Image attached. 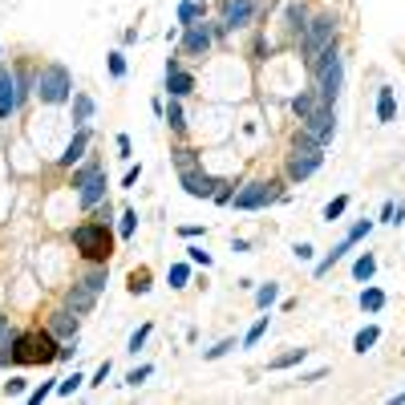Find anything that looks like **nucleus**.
Masks as SVG:
<instances>
[{
    "label": "nucleus",
    "instance_id": "6e6552de",
    "mask_svg": "<svg viewBox=\"0 0 405 405\" xmlns=\"http://www.w3.org/2000/svg\"><path fill=\"white\" fill-rule=\"evenodd\" d=\"M211 45H215V37H211V25H207V21L183 25V37H178V53H183V57H207Z\"/></svg>",
    "mask_w": 405,
    "mask_h": 405
},
{
    "label": "nucleus",
    "instance_id": "c85d7f7f",
    "mask_svg": "<svg viewBox=\"0 0 405 405\" xmlns=\"http://www.w3.org/2000/svg\"><path fill=\"white\" fill-rule=\"evenodd\" d=\"M101 170H106V166H101V158H81V163L73 166V183H69V187H81V183H89V178L93 175H101Z\"/></svg>",
    "mask_w": 405,
    "mask_h": 405
},
{
    "label": "nucleus",
    "instance_id": "20e7f679",
    "mask_svg": "<svg viewBox=\"0 0 405 405\" xmlns=\"http://www.w3.org/2000/svg\"><path fill=\"white\" fill-rule=\"evenodd\" d=\"M276 202H288V190H284V178H252L235 187V199H231V211H267Z\"/></svg>",
    "mask_w": 405,
    "mask_h": 405
},
{
    "label": "nucleus",
    "instance_id": "4d7b16f0",
    "mask_svg": "<svg viewBox=\"0 0 405 405\" xmlns=\"http://www.w3.org/2000/svg\"><path fill=\"white\" fill-rule=\"evenodd\" d=\"M292 255H296V260H304V264H308V260L317 255V247H312V243H296V247H292Z\"/></svg>",
    "mask_w": 405,
    "mask_h": 405
},
{
    "label": "nucleus",
    "instance_id": "13d9d810",
    "mask_svg": "<svg viewBox=\"0 0 405 405\" xmlns=\"http://www.w3.org/2000/svg\"><path fill=\"white\" fill-rule=\"evenodd\" d=\"M178 235H183V240H199V235H207V227H199V223H187V227H178Z\"/></svg>",
    "mask_w": 405,
    "mask_h": 405
},
{
    "label": "nucleus",
    "instance_id": "0eeeda50",
    "mask_svg": "<svg viewBox=\"0 0 405 405\" xmlns=\"http://www.w3.org/2000/svg\"><path fill=\"white\" fill-rule=\"evenodd\" d=\"M300 126L308 130V134H312V138L320 142V146H329V142L337 138V106L320 101V106H317V110H312L308 118H304Z\"/></svg>",
    "mask_w": 405,
    "mask_h": 405
},
{
    "label": "nucleus",
    "instance_id": "473e14b6",
    "mask_svg": "<svg viewBox=\"0 0 405 405\" xmlns=\"http://www.w3.org/2000/svg\"><path fill=\"white\" fill-rule=\"evenodd\" d=\"M126 288H130V296H146V292H150V272H146V267H134L130 280H126Z\"/></svg>",
    "mask_w": 405,
    "mask_h": 405
},
{
    "label": "nucleus",
    "instance_id": "ea45409f",
    "mask_svg": "<svg viewBox=\"0 0 405 405\" xmlns=\"http://www.w3.org/2000/svg\"><path fill=\"white\" fill-rule=\"evenodd\" d=\"M166 284H170V288H187V284H190V260H187V264H170Z\"/></svg>",
    "mask_w": 405,
    "mask_h": 405
},
{
    "label": "nucleus",
    "instance_id": "8fccbe9b",
    "mask_svg": "<svg viewBox=\"0 0 405 405\" xmlns=\"http://www.w3.org/2000/svg\"><path fill=\"white\" fill-rule=\"evenodd\" d=\"M110 373H114V365H110V361H101V365H98V373H93V377H89L86 385H93V389H101V385L110 381Z\"/></svg>",
    "mask_w": 405,
    "mask_h": 405
},
{
    "label": "nucleus",
    "instance_id": "1a4fd4ad",
    "mask_svg": "<svg viewBox=\"0 0 405 405\" xmlns=\"http://www.w3.org/2000/svg\"><path fill=\"white\" fill-rule=\"evenodd\" d=\"M219 183H223V178H215L211 170H202V166H187V170H178V187L187 190L190 199H211Z\"/></svg>",
    "mask_w": 405,
    "mask_h": 405
},
{
    "label": "nucleus",
    "instance_id": "f8f14e48",
    "mask_svg": "<svg viewBox=\"0 0 405 405\" xmlns=\"http://www.w3.org/2000/svg\"><path fill=\"white\" fill-rule=\"evenodd\" d=\"M89 146H93V130H89V126H77L73 138H69V146L57 154V166H77L89 154Z\"/></svg>",
    "mask_w": 405,
    "mask_h": 405
},
{
    "label": "nucleus",
    "instance_id": "052dcab7",
    "mask_svg": "<svg viewBox=\"0 0 405 405\" xmlns=\"http://www.w3.org/2000/svg\"><path fill=\"white\" fill-rule=\"evenodd\" d=\"M98 219L101 223H114V207H110V202H98Z\"/></svg>",
    "mask_w": 405,
    "mask_h": 405
},
{
    "label": "nucleus",
    "instance_id": "7c9ffc66",
    "mask_svg": "<svg viewBox=\"0 0 405 405\" xmlns=\"http://www.w3.org/2000/svg\"><path fill=\"white\" fill-rule=\"evenodd\" d=\"M272 304H280V284L267 280V284L255 288V308H260V312H272Z\"/></svg>",
    "mask_w": 405,
    "mask_h": 405
},
{
    "label": "nucleus",
    "instance_id": "f704fd0d",
    "mask_svg": "<svg viewBox=\"0 0 405 405\" xmlns=\"http://www.w3.org/2000/svg\"><path fill=\"white\" fill-rule=\"evenodd\" d=\"M349 202H353V199H349V195H337V199H332L329 207L320 211V219H324V223H341V215H344V211H349Z\"/></svg>",
    "mask_w": 405,
    "mask_h": 405
},
{
    "label": "nucleus",
    "instance_id": "864d4df0",
    "mask_svg": "<svg viewBox=\"0 0 405 405\" xmlns=\"http://www.w3.org/2000/svg\"><path fill=\"white\" fill-rule=\"evenodd\" d=\"M114 146H118V158H126V163L134 158V146H130V134H118V138H114Z\"/></svg>",
    "mask_w": 405,
    "mask_h": 405
},
{
    "label": "nucleus",
    "instance_id": "72a5a7b5",
    "mask_svg": "<svg viewBox=\"0 0 405 405\" xmlns=\"http://www.w3.org/2000/svg\"><path fill=\"white\" fill-rule=\"evenodd\" d=\"M170 163H175L178 170H187V166H202V158H199V150H190V146H175V150H170Z\"/></svg>",
    "mask_w": 405,
    "mask_h": 405
},
{
    "label": "nucleus",
    "instance_id": "5fc2aeb1",
    "mask_svg": "<svg viewBox=\"0 0 405 405\" xmlns=\"http://www.w3.org/2000/svg\"><path fill=\"white\" fill-rule=\"evenodd\" d=\"M324 373H329V369H308V373L296 377V385H317V381H324Z\"/></svg>",
    "mask_w": 405,
    "mask_h": 405
},
{
    "label": "nucleus",
    "instance_id": "a18cd8bd",
    "mask_svg": "<svg viewBox=\"0 0 405 405\" xmlns=\"http://www.w3.org/2000/svg\"><path fill=\"white\" fill-rule=\"evenodd\" d=\"M16 332H21V329H16L13 320H9V317H0V349H13Z\"/></svg>",
    "mask_w": 405,
    "mask_h": 405
},
{
    "label": "nucleus",
    "instance_id": "9d476101",
    "mask_svg": "<svg viewBox=\"0 0 405 405\" xmlns=\"http://www.w3.org/2000/svg\"><path fill=\"white\" fill-rule=\"evenodd\" d=\"M255 16H260V0H223V16L219 21L235 33V29H247Z\"/></svg>",
    "mask_w": 405,
    "mask_h": 405
},
{
    "label": "nucleus",
    "instance_id": "dca6fc26",
    "mask_svg": "<svg viewBox=\"0 0 405 405\" xmlns=\"http://www.w3.org/2000/svg\"><path fill=\"white\" fill-rule=\"evenodd\" d=\"M93 114H98V101L89 98L86 89H73V98H69V122H73V130L77 126H89Z\"/></svg>",
    "mask_w": 405,
    "mask_h": 405
},
{
    "label": "nucleus",
    "instance_id": "0e129e2a",
    "mask_svg": "<svg viewBox=\"0 0 405 405\" xmlns=\"http://www.w3.org/2000/svg\"><path fill=\"white\" fill-rule=\"evenodd\" d=\"M0 57H4V49H0Z\"/></svg>",
    "mask_w": 405,
    "mask_h": 405
},
{
    "label": "nucleus",
    "instance_id": "bb28decb",
    "mask_svg": "<svg viewBox=\"0 0 405 405\" xmlns=\"http://www.w3.org/2000/svg\"><path fill=\"white\" fill-rule=\"evenodd\" d=\"M373 276H377V255H373V252H361L353 260V280H357V284H369Z\"/></svg>",
    "mask_w": 405,
    "mask_h": 405
},
{
    "label": "nucleus",
    "instance_id": "f03ea898",
    "mask_svg": "<svg viewBox=\"0 0 405 405\" xmlns=\"http://www.w3.org/2000/svg\"><path fill=\"white\" fill-rule=\"evenodd\" d=\"M324 150H329V146H320V142L300 126L292 134V150H288V158H284V178H288V183L312 178L320 166H324Z\"/></svg>",
    "mask_w": 405,
    "mask_h": 405
},
{
    "label": "nucleus",
    "instance_id": "de8ad7c7",
    "mask_svg": "<svg viewBox=\"0 0 405 405\" xmlns=\"http://www.w3.org/2000/svg\"><path fill=\"white\" fill-rule=\"evenodd\" d=\"M4 397H29V381L25 377H9L4 381Z\"/></svg>",
    "mask_w": 405,
    "mask_h": 405
},
{
    "label": "nucleus",
    "instance_id": "4c0bfd02",
    "mask_svg": "<svg viewBox=\"0 0 405 405\" xmlns=\"http://www.w3.org/2000/svg\"><path fill=\"white\" fill-rule=\"evenodd\" d=\"M235 349H240V341H235V337H223L219 344H211V349H202V361H219V357L235 353Z\"/></svg>",
    "mask_w": 405,
    "mask_h": 405
},
{
    "label": "nucleus",
    "instance_id": "09e8293b",
    "mask_svg": "<svg viewBox=\"0 0 405 405\" xmlns=\"http://www.w3.org/2000/svg\"><path fill=\"white\" fill-rule=\"evenodd\" d=\"M187 260H190V264H199V267H211V252H202V243H190Z\"/></svg>",
    "mask_w": 405,
    "mask_h": 405
},
{
    "label": "nucleus",
    "instance_id": "e2e57ef3",
    "mask_svg": "<svg viewBox=\"0 0 405 405\" xmlns=\"http://www.w3.org/2000/svg\"><path fill=\"white\" fill-rule=\"evenodd\" d=\"M389 405H405V389H401V393H393V397H389Z\"/></svg>",
    "mask_w": 405,
    "mask_h": 405
},
{
    "label": "nucleus",
    "instance_id": "6e6d98bb",
    "mask_svg": "<svg viewBox=\"0 0 405 405\" xmlns=\"http://www.w3.org/2000/svg\"><path fill=\"white\" fill-rule=\"evenodd\" d=\"M138 178H142V166H130L126 175H122V190H130V187H138Z\"/></svg>",
    "mask_w": 405,
    "mask_h": 405
},
{
    "label": "nucleus",
    "instance_id": "4be33fe9",
    "mask_svg": "<svg viewBox=\"0 0 405 405\" xmlns=\"http://www.w3.org/2000/svg\"><path fill=\"white\" fill-rule=\"evenodd\" d=\"M353 247H357V243H353V240H349V235H344V240H341V243H337V247H332V252H329V255H324V260H320V264H317V267H312V276H320V280H324V276H329V272H332V267H337V264H341V260H344V255L353 252Z\"/></svg>",
    "mask_w": 405,
    "mask_h": 405
},
{
    "label": "nucleus",
    "instance_id": "423d86ee",
    "mask_svg": "<svg viewBox=\"0 0 405 405\" xmlns=\"http://www.w3.org/2000/svg\"><path fill=\"white\" fill-rule=\"evenodd\" d=\"M337 41V16L332 13H317V16H308V25H304L300 41H296V49H300L304 65L312 61L324 45H332Z\"/></svg>",
    "mask_w": 405,
    "mask_h": 405
},
{
    "label": "nucleus",
    "instance_id": "9b49d317",
    "mask_svg": "<svg viewBox=\"0 0 405 405\" xmlns=\"http://www.w3.org/2000/svg\"><path fill=\"white\" fill-rule=\"evenodd\" d=\"M45 329H49L57 341H73L77 332H81V317H77L73 308H65V304H61V308H53V312H49Z\"/></svg>",
    "mask_w": 405,
    "mask_h": 405
},
{
    "label": "nucleus",
    "instance_id": "603ef678",
    "mask_svg": "<svg viewBox=\"0 0 405 405\" xmlns=\"http://www.w3.org/2000/svg\"><path fill=\"white\" fill-rule=\"evenodd\" d=\"M77 353H81V344H77V337H73V341H61V349H57V361H73Z\"/></svg>",
    "mask_w": 405,
    "mask_h": 405
},
{
    "label": "nucleus",
    "instance_id": "393cba45",
    "mask_svg": "<svg viewBox=\"0 0 405 405\" xmlns=\"http://www.w3.org/2000/svg\"><path fill=\"white\" fill-rule=\"evenodd\" d=\"M175 16H178V25H195V21H207V4H202V0H178Z\"/></svg>",
    "mask_w": 405,
    "mask_h": 405
},
{
    "label": "nucleus",
    "instance_id": "c03bdc74",
    "mask_svg": "<svg viewBox=\"0 0 405 405\" xmlns=\"http://www.w3.org/2000/svg\"><path fill=\"white\" fill-rule=\"evenodd\" d=\"M150 377H154V365H138V369H130L126 373V385L130 389H138V385H146Z\"/></svg>",
    "mask_w": 405,
    "mask_h": 405
},
{
    "label": "nucleus",
    "instance_id": "5701e85b",
    "mask_svg": "<svg viewBox=\"0 0 405 405\" xmlns=\"http://www.w3.org/2000/svg\"><path fill=\"white\" fill-rule=\"evenodd\" d=\"M393 118H397V89L381 86L377 89V122H381V126H389Z\"/></svg>",
    "mask_w": 405,
    "mask_h": 405
},
{
    "label": "nucleus",
    "instance_id": "49530a36",
    "mask_svg": "<svg viewBox=\"0 0 405 405\" xmlns=\"http://www.w3.org/2000/svg\"><path fill=\"white\" fill-rule=\"evenodd\" d=\"M373 223H377V219H357V223H353L349 231H344V235H349L353 243H361V240L369 235V231H373Z\"/></svg>",
    "mask_w": 405,
    "mask_h": 405
},
{
    "label": "nucleus",
    "instance_id": "c9c22d12",
    "mask_svg": "<svg viewBox=\"0 0 405 405\" xmlns=\"http://www.w3.org/2000/svg\"><path fill=\"white\" fill-rule=\"evenodd\" d=\"M81 385H86V377H81V373H69V377H57V393H53V397H73L77 389H81Z\"/></svg>",
    "mask_w": 405,
    "mask_h": 405
},
{
    "label": "nucleus",
    "instance_id": "58836bf2",
    "mask_svg": "<svg viewBox=\"0 0 405 405\" xmlns=\"http://www.w3.org/2000/svg\"><path fill=\"white\" fill-rule=\"evenodd\" d=\"M150 332H154V324H150V320H146V324H138V329L130 332V341H126V353H134V357H138V349H142V344H146V341H150Z\"/></svg>",
    "mask_w": 405,
    "mask_h": 405
},
{
    "label": "nucleus",
    "instance_id": "79ce46f5",
    "mask_svg": "<svg viewBox=\"0 0 405 405\" xmlns=\"http://www.w3.org/2000/svg\"><path fill=\"white\" fill-rule=\"evenodd\" d=\"M106 65H110V77H114V81H122V77H126V69H130V65H126V53H122V49L110 53V57H106Z\"/></svg>",
    "mask_w": 405,
    "mask_h": 405
},
{
    "label": "nucleus",
    "instance_id": "aec40b11",
    "mask_svg": "<svg viewBox=\"0 0 405 405\" xmlns=\"http://www.w3.org/2000/svg\"><path fill=\"white\" fill-rule=\"evenodd\" d=\"M317 106H320V93H317V86H312V89H300V93H292V98H288V110H292L296 118H300V122H304L308 114H312Z\"/></svg>",
    "mask_w": 405,
    "mask_h": 405
},
{
    "label": "nucleus",
    "instance_id": "ddd939ff",
    "mask_svg": "<svg viewBox=\"0 0 405 405\" xmlns=\"http://www.w3.org/2000/svg\"><path fill=\"white\" fill-rule=\"evenodd\" d=\"M65 308H73L77 317H89V312L98 308V292L89 288V284H81V280H73V284L65 288Z\"/></svg>",
    "mask_w": 405,
    "mask_h": 405
},
{
    "label": "nucleus",
    "instance_id": "e433bc0d",
    "mask_svg": "<svg viewBox=\"0 0 405 405\" xmlns=\"http://www.w3.org/2000/svg\"><path fill=\"white\" fill-rule=\"evenodd\" d=\"M134 231H138V211H122L118 215V240H134Z\"/></svg>",
    "mask_w": 405,
    "mask_h": 405
},
{
    "label": "nucleus",
    "instance_id": "4468645a",
    "mask_svg": "<svg viewBox=\"0 0 405 405\" xmlns=\"http://www.w3.org/2000/svg\"><path fill=\"white\" fill-rule=\"evenodd\" d=\"M106 170H101V175H93L89 178V183H81V187H77V207H81V211H98V202H106Z\"/></svg>",
    "mask_w": 405,
    "mask_h": 405
},
{
    "label": "nucleus",
    "instance_id": "f257e3e1",
    "mask_svg": "<svg viewBox=\"0 0 405 405\" xmlns=\"http://www.w3.org/2000/svg\"><path fill=\"white\" fill-rule=\"evenodd\" d=\"M73 240V252L86 260V264H110L114 255V223H101V219H86L69 231Z\"/></svg>",
    "mask_w": 405,
    "mask_h": 405
},
{
    "label": "nucleus",
    "instance_id": "2eb2a0df",
    "mask_svg": "<svg viewBox=\"0 0 405 405\" xmlns=\"http://www.w3.org/2000/svg\"><path fill=\"white\" fill-rule=\"evenodd\" d=\"M195 89H199V81H195V73H187L183 65H178V69H166V86H163L166 98H190Z\"/></svg>",
    "mask_w": 405,
    "mask_h": 405
},
{
    "label": "nucleus",
    "instance_id": "3c124183",
    "mask_svg": "<svg viewBox=\"0 0 405 405\" xmlns=\"http://www.w3.org/2000/svg\"><path fill=\"white\" fill-rule=\"evenodd\" d=\"M264 57H272V41H267V37H255V45H252V61H264Z\"/></svg>",
    "mask_w": 405,
    "mask_h": 405
},
{
    "label": "nucleus",
    "instance_id": "2f4dec72",
    "mask_svg": "<svg viewBox=\"0 0 405 405\" xmlns=\"http://www.w3.org/2000/svg\"><path fill=\"white\" fill-rule=\"evenodd\" d=\"M267 324H272V317H260V320H255L252 329L243 332V341H240V349H255V344L264 341V332H267Z\"/></svg>",
    "mask_w": 405,
    "mask_h": 405
},
{
    "label": "nucleus",
    "instance_id": "412c9836",
    "mask_svg": "<svg viewBox=\"0 0 405 405\" xmlns=\"http://www.w3.org/2000/svg\"><path fill=\"white\" fill-rule=\"evenodd\" d=\"M357 304H361V312H365V317H377L381 308L389 304V296H385L377 284H365V288H361V296H357Z\"/></svg>",
    "mask_w": 405,
    "mask_h": 405
},
{
    "label": "nucleus",
    "instance_id": "b1692460",
    "mask_svg": "<svg viewBox=\"0 0 405 405\" xmlns=\"http://www.w3.org/2000/svg\"><path fill=\"white\" fill-rule=\"evenodd\" d=\"M163 122L170 126V134H187V114H183V98H166V110H163Z\"/></svg>",
    "mask_w": 405,
    "mask_h": 405
},
{
    "label": "nucleus",
    "instance_id": "c756f323",
    "mask_svg": "<svg viewBox=\"0 0 405 405\" xmlns=\"http://www.w3.org/2000/svg\"><path fill=\"white\" fill-rule=\"evenodd\" d=\"M304 357H308V349H288V353L272 357V361H267V369H272V373H284V369H296Z\"/></svg>",
    "mask_w": 405,
    "mask_h": 405
},
{
    "label": "nucleus",
    "instance_id": "a878e982",
    "mask_svg": "<svg viewBox=\"0 0 405 405\" xmlns=\"http://www.w3.org/2000/svg\"><path fill=\"white\" fill-rule=\"evenodd\" d=\"M77 280H81V284H89V288L101 296V292H106V284H110V264H89Z\"/></svg>",
    "mask_w": 405,
    "mask_h": 405
},
{
    "label": "nucleus",
    "instance_id": "a19ab883",
    "mask_svg": "<svg viewBox=\"0 0 405 405\" xmlns=\"http://www.w3.org/2000/svg\"><path fill=\"white\" fill-rule=\"evenodd\" d=\"M53 393H57V377H53V381H41V385H33V389H29V405L49 401Z\"/></svg>",
    "mask_w": 405,
    "mask_h": 405
},
{
    "label": "nucleus",
    "instance_id": "39448f33",
    "mask_svg": "<svg viewBox=\"0 0 405 405\" xmlns=\"http://www.w3.org/2000/svg\"><path fill=\"white\" fill-rule=\"evenodd\" d=\"M33 98L41 106H65V101L73 98V73H69V65L61 61H49L37 69V93Z\"/></svg>",
    "mask_w": 405,
    "mask_h": 405
},
{
    "label": "nucleus",
    "instance_id": "a211bd4d",
    "mask_svg": "<svg viewBox=\"0 0 405 405\" xmlns=\"http://www.w3.org/2000/svg\"><path fill=\"white\" fill-rule=\"evenodd\" d=\"M13 73H16V110H21L37 93V65H13Z\"/></svg>",
    "mask_w": 405,
    "mask_h": 405
},
{
    "label": "nucleus",
    "instance_id": "bf43d9fd",
    "mask_svg": "<svg viewBox=\"0 0 405 405\" xmlns=\"http://www.w3.org/2000/svg\"><path fill=\"white\" fill-rule=\"evenodd\" d=\"M405 223V202H393V219H389V227H401Z\"/></svg>",
    "mask_w": 405,
    "mask_h": 405
},
{
    "label": "nucleus",
    "instance_id": "37998d69",
    "mask_svg": "<svg viewBox=\"0 0 405 405\" xmlns=\"http://www.w3.org/2000/svg\"><path fill=\"white\" fill-rule=\"evenodd\" d=\"M231 199H235V183L223 178V183L215 187V195H211V202H215V207H231Z\"/></svg>",
    "mask_w": 405,
    "mask_h": 405
},
{
    "label": "nucleus",
    "instance_id": "cd10ccee",
    "mask_svg": "<svg viewBox=\"0 0 405 405\" xmlns=\"http://www.w3.org/2000/svg\"><path fill=\"white\" fill-rule=\"evenodd\" d=\"M377 341H381V329H377V324H365V329L353 337V353H361V357L373 353V349H377Z\"/></svg>",
    "mask_w": 405,
    "mask_h": 405
},
{
    "label": "nucleus",
    "instance_id": "6ab92c4d",
    "mask_svg": "<svg viewBox=\"0 0 405 405\" xmlns=\"http://www.w3.org/2000/svg\"><path fill=\"white\" fill-rule=\"evenodd\" d=\"M308 16H312V13H308V4H304V0H288V4H284V29H288L292 41H300Z\"/></svg>",
    "mask_w": 405,
    "mask_h": 405
},
{
    "label": "nucleus",
    "instance_id": "680f3d73",
    "mask_svg": "<svg viewBox=\"0 0 405 405\" xmlns=\"http://www.w3.org/2000/svg\"><path fill=\"white\" fill-rule=\"evenodd\" d=\"M231 252H235V255H247V252H252V243H247V240H231Z\"/></svg>",
    "mask_w": 405,
    "mask_h": 405
},
{
    "label": "nucleus",
    "instance_id": "7ed1b4c3",
    "mask_svg": "<svg viewBox=\"0 0 405 405\" xmlns=\"http://www.w3.org/2000/svg\"><path fill=\"white\" fill-rule=\"evenodd\" d=\"M57 349H61V341H57L49 329H21L16 341H13V365H21V369L53 365V361H57Z\"/></svg>",
    "mask_w": 405,
    "mask_h": 405
},
{
    "label": "nucleus",
    "instance_id": "f3484780",
    "mask_svg": "<svg viewBox=\"0 0 405 405\" xmlns=\"http://www.w3.org/2000/svg\"><path fill=\"white\" fill-rule=\"evenodd\" d=\"M16 114V73L9 65H0V122Z\"/></svg>",
    "mask_w": 405,
    "mask_h": 405
}]
</instances>
